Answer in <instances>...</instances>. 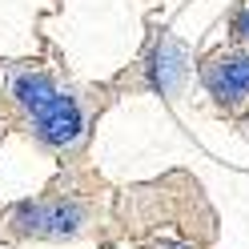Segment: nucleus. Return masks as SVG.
I'll return each instance as SVG.
<instances>
[{"mask_svg": "<svg viewBox=\"0 0 249 249\" xmlns=\"http://www.w3.org/2000/svg\"><path fill=\"white\" fill-rule=\"evenodd\" d=\"M201 81H205V89L229 108L249 105V56L245 53H221V56L205 60Z\"/></svg>", "mask_w": 249, "mask_h": 249, "instance_id": "nucleus-1", "label": "nucleus"}, {"mask_svg": "<svg viewBox=\"0 0 249 249\" xmlns=\"http://www.w3.org/2000/svg\"><path fill=\"white\" fill-rule=\"evenodd\" d=\"M237 36H241V40H249V8L237 17Z\"/></svg>", "mask_w": 249, "mask_h": 249, "instance_id": "nucleus-4", "label": "nucleus"}, {"mask_svg": "<svg viewBox=\"0 0 249 249\" xmlns=\"http://www.w3.org/2000/svg\"><path fill=\"white\" fill-rule=\"evenodd\" d=\"M53 97H56V89H53V81L44 72H20L12 81V101L20 108H28V113H40Z\"/></svg>", "mask_w": 249, "mask_h": 249, "instance_id": "nucleus-3", "label": "nucleus"}, {"mask_svg": "<svg viewBox=\"0 0 249 249\" xmlns=\"http://www.w3.org/2000/svg\"><path fill=\"white\" fill-rule=\"evenodd\" d=\"M33 129L44 145H53V149H69L76 145L85 137V113H81V105H76V97H56L40 108V113H33Z\"/></svg>", "mask_w": 249, "mask_h": 249, "instance_id": "nucleus-2", "label": "nucleus"}]
</instances>
